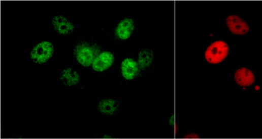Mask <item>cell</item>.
<instances>
[{
    "label": "cell",
    "instance_id": "14",
    "mask_svg": "<svg viewBox=\"0 0 262 139\" xmlns=\"http://www.w3.org/2000/svg\"><path fill=\"white\" fill-rule=\"evenodd\" d=\"M111 137L108 136V135H104V138H110Z\"/></svg>",
    "mask_w": 262,
    "mask_h": 139
},
{
    "label": "cell",
    "instance_id": "3",
    "mask_svg": "<svg viewBox=\"0 0 262 139\" xmlns=\"http://www.w3.org/2000/svg\"><path fill=\"white\" fill-rule=\"evenodd\" d=\"M53 53H54V48L53 44L48 41H44L34 47L30 53V58L35 63L43 65L52 58Z\"/></svg>",
    "mask_w": 262,
    "mask_h": 139
},
{
    "label": "cell",
    "instance_id": "8",
    "mask_svg": "<svg viewBox=\"0 0 262 139\" xmlns=\"http://www.w3.org/2000/svg\"><path fill=\"white\" fill-rule=\"evenodd\" d=\"M122 75L127 80H132L139 73V64L133 59H125L121 64Z\"/></svg>",
    "mask_w": 262,
    "mask_h": 139
},
{
    "label": "cell",
    "instance_id": "13",
    "mask_svg": "<svg viewBox=\"0 0 262 139\" xmlns=\"http://www.w3.org/2000/svg\"><path fill=\"white\" fill-rule=\"evenodd\" d=\"M185 138H199V135L197 134H188V135H185L184 136Z\"/></svg>",
    "mask_w": 262,
    "mask_h": 139
},
{
    "label": "cell",
    "instance_id": "9",
    "mask_svg": "<svg viewBox=\"0 0 262 139\" xmlns=\"http://www.w3.org/2000/svg\"><path fill=\"white\" fill-rule=\"evenodd\" d=\"M236 82L242 87H249L255 82V75L252 70L246 68H240L234 75Z\"/></svg>",
    "mask_w": 262,
    "mask_h": 139
},
{
    "label": "cell",
    "instance_id": "2",
    "mask_svg": "<svg viewBox=\"0 0 262 139\" xmlns=\"http://www.w3.org/2000/svg\"><path fill=\"white\" fill-rule=\"evenodd\" d=\"M74 54L78 62L82 66L87 68L92 65L94 59L97 57L99 55V49L96 45L82 42L76 45Z\"/></svg>",
    "mask_w": 262,
    "mask_h": 139
},
{
    "label": "cell",
    "instance_id": "5",
    "mask_svg": "<svg viewBox=\"0 0 262 139\" xmlns=\"http://www.w3.org/2000/svg\"><path fill=\"white\" fill-rule=\"evenodd\" d=\"M114 56L110 52H103L94 59L92 68L96 72H103L108 69L113 65Z\"/></svg>",
    "mask_w": 262,
    "mask_h": 139
},
{
    "label": "cell",
    "instance_id": "12",
    "mask_svg": "<svg viewBox=\"0 0 262 139\" xmlns=\"http://www.w3.org/2000/svg\"><path fill=\"white\" fill-rule=\"evenodd\" d=\"M153 59H154V55L152 51L150 50H144L140 52L139 56V68L141 69H145V68L149 67L152 64Z\"/></svg>",
    "mask_w": 262,
    "mask_h": 139
},
{
    "label": "cell",
    "instance_id": "6",
    "mask_svg": "<svg viewBox=\"0 0 262 139\" xmlns=\"http://www.w3.org/2000/svg\"><path fill=\"white\" fill-rule=\"evenodd\" d=\"M135 29L134 21L131 18H125L118 24L115 30V36L121 40H126L131 37Z\"/></svg>",
    "mask_w": 262,
    "mask_h": 139
},
{
    "label": "cell",
    "instance_id": "10",
    "mask_svg": "<svg viewBox=\"0 0 262 139\" xmlns=\"http://www.w3.org/2000/svg\"><path fill=\"white\" fill-rule=\"evenodd\" d=\"M60 79L62 83L65 84L67 86H72L79 83L80 76L79 73L73 68H67L62 71Z\"/></svg>",
    "mask_w": 262,
    "mask_h": 139
},
{
    "label": "cell",
    "instance_id": "4",
    "mask_svg": "<svg viewBox=\"0 0 262 139\" xmlns=\"http://www.w3.org/2000/svg\"><path fill=\"white\" fill-rule=\"evenodd\" d=\"M226 26L231 33L235 35H245L249 31L247 23L237 15H230L226 18Z\"/></svg>",
    "mask_w": 262,
    "mask_h": 139
},
{
    "label": "cell",
    "instance_id": "7",
    "mask_svg": "<svg viewBox=\"0 0 262 139\" xmlns=\"http://www.w3.org/2000/svg\"><path fill=\"white\" fill-rule=\"evenodd\" d=\"M52 24L54 27L55 30L59 34H71L75 30L74 24L62 15L55 16L52 20Z\"/></svg>",
    "mask_w": 262,
    "mask_h": 139
},
{
    "label": "cell",
    "instance_id": "11",
    "mask_svg": "<svg viewBox=\"0 0 262 139\" xmlns=\"http://www.w3.org/2000/svg\"><path fill=\"white\" fill-rule=\"evenodd\" d=\"M119 102L113 99H104L98 104L100 112L106 115H113L119 108Z\"/></svg>",
    "mask_w": 262,
    "mask_h": 139
},
{
    "label": "cell",
    "instance_id": "1",
    "mask_svg": "<svg viewBox=\"0 0 262 139\" xmlns=\"http://www.w3.org/2000/svg\"><path fill=\"white\" fill-rule=\"evenodd\" d=\"M229 45L223 41L213 42L205 52V57L208 63L217 65L226 59L229 54Z\"/></svg>",
    "mask_w": 262,
    "mask_h": 139
}]
</instances>
